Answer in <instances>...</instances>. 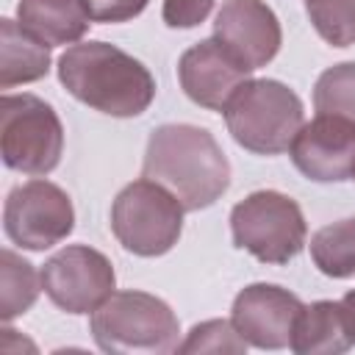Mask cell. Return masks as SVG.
I'll list each match as a JSON object with an SVG mask.
<instances>
[{"label": "cell", "mask_w": 355, "mask_h": 355, "mask_svg": "<svg viewBox=\"0 0 355 355\" xmlns=\"http://www.w3.org/2000/svg\"><path fill=\"white\" fill-rule=\"evenodd\" d=\"M311 258L316 269L327 277L355 275V216L319 227L311 236Z\"/></svg>", "instance_id": "ac0fdd59"}, {"label": "cell", "mask_w": 355, "mask_h": 355, "mask_svg": "<svg viewBox=\"0 0 355 355\" xmlns=\"http://www.w3.org/2000/svg\"><path fill=\"white\" fill-rule=\"evenodd\" d=\"M183 205L161 183L141 178L128 183L111 205V230L116 241L141 258L169 252L183 233Z\"/></svg>", "instance_id": "52a82bcc"}, {"label": "cell", "mask_w": 355, "mask_h": 355, "mask_svg": "<svg viewBox=\"0 0 355 355\" xmlns=\"http://www.w3.org/2000/svg\"><path fill=\"white\" fill-rule=\"evenodd\" d=\"M302 300L275 283H252L241 288L230 308V322L241 338L258 349H283L291 344V333Z\"/></svg>", "instance_id": "8fae6325"}, {"label": "cell", "mask_w": 355, "mask_h": 355, "mask_svg": "<svg viewBox=\"0 0 355 355\" xmlns=\"http://www.w3.org/2000/svg\"><path fill=\"white\" fill-rule=\"evenodd\" d=\"M178 349L180 352H244L247 341L241 338V333L230 319H208L194 324Z\"/></svg>", "instance_id": "44dd1931"}, {"label": "cell", "mask_w": 355, "mask_h": 355, "mask_svg": "<svg viewBox=\"0 0 355 355\" xmlns=\"http://www.w3.org/2000/svg\"><path fill=\"white\" fill-rule=\"evenodd\" d=\"M42 288L67 313H94L116 288L111 261L86 244H69L42 266Z\"/></svg>", "instance_id": "9c48e42d"}, {"label": "cell", "mask_w": 355, "mask_h": 355, "mask_svg": "<svg viewBox=\"0 0 355 355\" xmlns=\"http://www.w3.org/2000/svg\"><path fill=\"white\" fill-rule=\"evenodd\" d=\"M92 336L103 352L166 355L180 347L175 311L147 291H114L92 313Z\"/></svg>", "instance_id": "3957f363"}, {"label": "cell", "mask_w": 355, "mask_h": 355, "mask_svg": "<svg viewBox=\"0 0 355 355\" xmlns=\"http://www.w3.org/2000/svg\"><path fill=\"white\" fill-rule=\"evenodd\" d=\"M225 125L239 147L255 155H280L305 125V108L280 80H247L225 105Z\"/></svg>", "instance_id": "277c9868"}, {"label": "cell", "mask_w": 355, "mask_h": 355, "mask_svg": "<svg viewBox=\"0 0 355 355\" xmlns=\"http://www.w3.org/2000/svg\"><path fill=\"white\" fill-rule=\"evenodd\" d=\"M341 305H344V311H347V316H349V327H352V336H355V288L344 294Z\"/></svg>", "instance_id": "cb8c5ba5"}, {"label": "cell", "mask_w": 355, "mask_h": 355, "mask_svg": "<svg viewBox=\"0 0 355 355\" xmlns=\"http://www.w3.org/2000/svg\"><path fill=\"white\" fill-rule=\"evenodd\" d=\"M141 175L169 189L186 211H200L227 191L230 161L205 128L172 122L150 133Z\"/></svg>", "instance_id": "6da1fadb"}, {"label": "cell", "mask_w": 355, "mask_h": 355, "mask_svg": "<svg viewBox=\"0 0 355 355\" xmlns=\"http://www.w3.org/2000/svg\"><path fill=\"white\" fill-rule=\"evenodd\" d=\"M352 178H355V175H352Z\"/></svg>", "instance_id": "d4e9b609"}, {"label": "cell", "mask_w": 355, "mask_h": 355, "mask_svg": "<svg viewBox=\"0 0 355 355\" xmlns=\"http://www.w3.org/2000/svg\"><path fill=\"white\" fill-rule=\"evenodd\" d=\"M3 227L11 244L42 252L72 233L75 208L61 186L33 178L8 191L3 205Z\"/></svg>", "instance_id": "ba28073f"}, {"label": "cell", "mask_w": 355, "mask_h": 355, "mask_svg": "<svg viewBox=\"0 0 355 355\" xmlns=\"http://www.w3.org/2000/svg\"><path fill=\"white\" fill-rule=\"evenodd\" d=\"M50 72V44L14 19H0V89L33 83Z\"/></svg>", "instance_id": "2e32d148"}, {"label": "cell", "mask_w": 355, "mask_h": 355, "mask_svg": "<svg viewBox=\"0 0 355 355\" xmlns=\"http://www.w3.org/2000/svg\"><path fill=\"white\" fill-rule=\"evenodd\" d=\"M0 153L14 172L44 178L64 153V125L50 103L36 94L0 97Z\"/></svg>", "instance_id": "8992f818"}, {"label": "cell", "mask_w": 355, "mask_h": 355, "mask_svg": "<svg viewBox=\"0 0 355 355\" xmlns=\"http://www.w3.org/2000/svg\"><path fill=\"white\" fill-rule=\"evenodd\" d=\"M352 344L355 336L344 305L333 300H319L302 305L288 347L297 355H341Z\"/></svg>", "instance_id": "5bb4252c"}, {"label": "cell", "mask_w": 355, "mask_h": 355, "mask_svg": "<svg viewBox=\"0 0 355 355\" xmlns=\"http://www.w3.org/2000/svg\"><path fill=\"white\" fill-rule=\"evenodd\" d=\"M214 39L250 69H261L277 55L283 31L263 0H225L214 19Z\"/></svg>", "instance_id": "4fadbf2b"}, {"label": "cell", "mask_w": 355, "mask_h": 355, "mask_svg": "<svg viewBox=\"0 0 355 355\" xmlns=\"http://www.w3.org/2000/svg\"><path fill=\"white\" fill-rule=\"evenodd\" d=\"M17 17L19 25H25L50 47L78 44L92 25L86 0H19Z\"/></svg>", "instance_id": "9a60e30c"}, {"label": "cell", "mask_w": 355, "mask_h": 355, "mask_svg": "<svg viewBox=\"0 0 355 355\" xmlns=\"http://www.w3.org/2000/svg\"><path fill=\"white\" fill-rule=\"evenodd\" d=\"M250 72L252 69L216 39L191 44L178 61L180 89L191 103L211 111H225L230 97L250 80Z\"/></svg>", "instance_id": "7c38bea8"}, {"label": "cell", "mask_w": 355, "mask_h": 355, "mask_svg": "<svg viewBox=\"0 0 355 355\" xmlns=\"http://www.w3.org/2000/svg\"><path fill=\"white\" fill-rule=\"evenodd\" d=\"M42 291V275H36L33 263L17 255L14 250L0 252V319L11 322L25 313Z\"/></svg>", "instance_id": "e0dca14e"}, {"label": "cell", "mask_w": 355, "mask_h": 355, "mask_svg": "<svg viewBox=\"0 0 355 355\" xmlns=\"http://www.w3.org/2000/svg\"><path fill=\"white\" fill-rule=\"evenodd\" d=\"M313 105L319 114H333L355 122V61L324 69L313 86Z\"/></svg>", "instance_id": "d6986e66"}, {"label": "cell", "mask_w": 355, "mask_h": 355, "mask_svg": "<svg viewBox=\"0 0 355 355\" xmlns=\"http://www.w3.org/2000/svg\"><path fill=\"white\" fill-rule=\"evenodd\" d=\"M214 3L216 0H164L161 17L169 28H194L211 14Z\"/></svg>", "instance_id": "7402d4cb"}, {"label": "cell", "mask_w": 355, "mask_h": 355, "mask_svg": "<svg viewBox=\"0 0 355 355\" xmlns=\"http://www.w3.org/2000/svg\"><path fill=\"white\" fill-rule=\"evenodd\" d=\"M305 11L327 44H355V0H305Z\"/></svg>", "instance_id": "ffe728a7"}, {"label": "cell", "mask_w": 355, "mask_h": 355, "mask_svg": "<svg viewBox=\"0 0 355 355\" xmlns=\"http://www.w3.org/2000/svg\"><path fill=\"white\" fill-rule=\"evenodd\" d=\"M61 86L83 105L108 116H139L155 97L150 69L108 42H80L58 58Z\"/></svg>", "instance_id": "7a4b0ae2"}, {"label": "cell", "mask_w": 355, "mask_h": 355, "mask_svg": "<svg viewBox=\"0 0 355 355\" xmlns=\"http://www.w3.org/2000/svg\"><path fill=\"white\" fill-rule=\"evenodd\" d=\"M230 233L233 244L261 263H288L305 247L308 225L297 200L275 189H261L233 205Z\"/></svg>", "instance_id": "5b68a950"}, {"label": "cell", "mask_w": 355, "mask_h": 355, "mask_svg": "<svg viewBox=\"0 0 355 355\" xmlns=\"http://www.w3.org/2000/svg\"><path fill=\"white\" fill-rule=\"evenodd\" d=\"M94 22H128L139 17L150 0H86Z\"/></svg>", "instance_id": "603a6c76"}, {"label": "cell", "mask_w": 355, "mask_h": 355, "mask_svg": "<svg viewBox=\"0 0 355 355\" xmlns=\"http://www.w3.org/2000/svg\"><path fill=\"white\" fill-rule=\"evenodd\" d=\"M294 166L316 183H341L355 175V122L319 114L305 122L291 147Z\"/></svg>", "instance_id": "30bf717a"}]
</instances>
